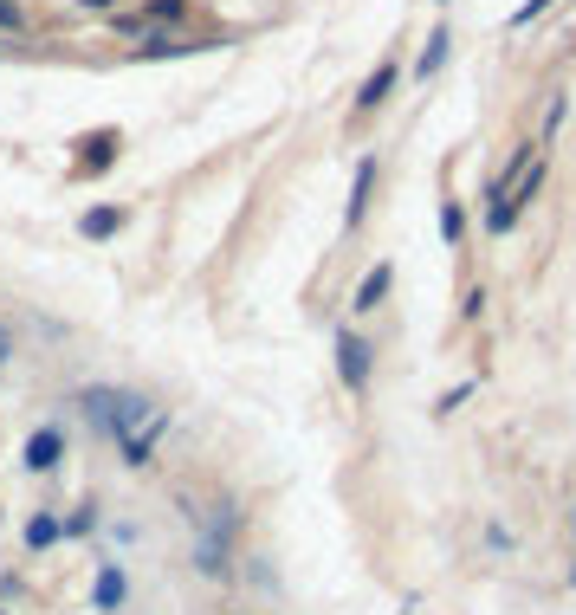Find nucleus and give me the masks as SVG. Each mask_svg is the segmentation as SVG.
<instances>
[{
  "label": "nucleus",
  "mask_w": 576,
  "mask_h": 615,
  "mask_svg": "<svg viewBox=\"0 0 576 615\" xmlns=\"http://www.w3.org/2000/svg\"><path fill=\"white\" fill-rule=\"evenodd\" d=\"M389 91H395V65H376V72H369V85H363V98H356V111H376Z\"/></svg>",
  "instance_id": "423d86ee"
},
{
  "label": "nucleus",
  "mask_w": 576,
  "mask_h": 615,
  "mask_svg": "<svg viewBox=\"0 0 576 615\" xmlns=\"http://www.w3.org/2000/svg\"><path fill=\"white\" fill-rule=\"evenodd\" d=\"M538 182H544V156H531L525 169H518L512 182H505V195H499V201H492V208H486V227H492V234H512V221H518V214L531 208V195H538Z\"/></svg>",
  "instance_id": "f03ea898"
},
{
  "label": "nucleus",
  "mask_w": 576,
  "mask_h": 615,
  "mask_svg": "<svg viewBox=\"0 0 576 615\" xmlns=\"http://www.w3.org/2000/svg\"><path fill=\"white\" fill-rule=\"evenodd\" d=\"M13 357V344H7V331H0V363H7Z\"/></svg>",
  "instance_id": "4468645a"
},
{
  "label": "nucleus",
  "mask_w": 576,
  "mask_h": 615,
  "mask_svg": "<svg viewBox=\"0 0 576 615\" xmlns=\"http://www.w3.org/2000/svg\"><path fill=\"white\" fill-rule=\"evenodd\" d=\"M52 538H59V518H33V525H26V544H33V551H46Z\"/></svg>",
  "instance_id": "9b49d317"
},
{
  "label": "nucleus",
  "mask_w": 576,
  "mask_h": 615,
  "mask_svg": "<svg viewBox=\"0 0 576 615\" xmlns=\"http://www.w3.org/2000/svg\"><path fill=\"white\" fill-rule=\"evenodd\" d=\"M544 7H551V0H525V7H518V13H512V26H531V20H538V13H544Z\"/></svg>",
  "instance_id": "f8f14e48"
},
{
  "label": "nucleus",
  "mask_w": 576,
  "mask_h": 615,
  "mask_svg": "<svg viewBox=\"0 0 576 615\" xmlns=\"http://www.w3.org/2000/svg\"><path fill=\"white\" fill-rule=\"evenodd\" d=\"M117 227H123L117 208H91V214H85V240H104V234H117Z\"/></svg>",
  "instance_id": "9d476101"
},
{
  "label": "nucleus",
  "mask_w": 576,
  "mask_h": 615,
  "mask_svg": "<svg viewBox=\"0 0 576 615\" xmlns=\"http://www.w3.org/2000/svg\"><path fill=\"white\" fill-rule=\"evenodd\" d=\"M85 408L117 441V454L130 460V467H149V460H156V441L169 434V408H156L136 389H85Z\"/></svg>",
  "instance_id": "f257e3e1"
},
{
  "label": "nucleus",
  "mask_w": 576,
  "mask_h": 615,
  "mask_svg": "<svg viewBox=\"0 0 576 615\" xmlns=\"http://www.w3.org/2000/svg\"><path fill=\"white\" fill-rule=\"evenodd\" d=\"M460 227H466V214H460V208H447V214H441V234H447V240H460Z\"/></svg>",
  "instance_id": "ddd939ff"
},
{
  "label": "nucleus",
  "mask_w": 576,
  "mask_h": 615,
  "mask_svg": "<svg viewBox=\"0 0 576 615\" xmlns=\"http://www.w3.org/2000/svg\"><path fill=\"white\" fill-rule=\"evenodd\" d=\"M78 7H117V0H78Z\"/></svg>",
  "instance_id": "2eb2a0df"
},
{
  "label": "nucleus",
  "mask_w": 576,
  "mask_h": 615,
  "mask_svg": "<svg viewBox=\"0 0 576 615\" xmlns=\"http://www.w3.org/2000/svg\"><path fill=\"white\" fill-rule=\"evenodd\" d=\"M59 454H65V434L59 428H39L33 441H26V467H33V473H52V467H59Z\"/></svg>",
  "instance_id": "20e7f679"
},
{
  "label": "nucleus",
  "mask_w": 576,
  "mask_h": 615,
  "mask_svg": "<svg viewBox=\"0 0 576 615\" xmlns=\"http://www.w3.org/2000/svg\"><path fill=\"white\" fill-rule=\"evenodd\" d=\"M447 46H454V39H447V33H434V39H428V46H421V59H415V72H421V78H434V72H441V65H447Z\"/></svg>",
  "instance_id": "6e6552de"
},
{
  "label": "nucleus",
  "mask_w": 576,
  "mask_h": 615,
  "mask_svg": "<svg viewBox=\"0 0 576 615\" xmlns=\"http://www.w3.org/2000/svg\"><path fill=\"white\" fill-rule=\"evenodd\" d=\"M389 279H395L389 266H376V272H369V279L356 285V311H376V305H382V292H389Z\"/></svg>",
  "instance_id": "0eeeda50"
},
{
  "label": "nucleus",
  "mask_w": 576,
  "mask_h": 615,
  "mask_svg": "<svg viewBox=\"0 0 576 615\" xmlns=\"http://www.w3.org/2000/svg\"><path fill=\"white\" fill-rule=\"evenodd\" d=\"M570 583H576V570H570Z\"/></svg>",
  "instance_id": "f3484780"
},
{
  "label": "nucleus",
  "mask_w": 576,
  "mask_h": 615,
  "mask_svg": "<svg viewBox=\"0 0 576 615\" xmlns=\"http://www.w3.org/2000/svg\"><path fill=\"white\" fill-rule=\"evenodd\" d=\"M117 603H123V570L104 564L98 570V609H117Z\"/></svg>",
  "instance_id": "1a4fd4ad"
},
{
  "label": "nucleus",
  "mask_w": 576,
  "mask_h": 615,
  "mask_svg": "<svg viewBox=\"0 0 576 615\" xmlns=\"http://www.w3.org/2000/svg\"><path fill=\"white\" fill-rule=\"evenodd\" d=\"M369 188H376V162H356V182H350L344 227H363V214H369Z\"/></svg>",
  "instance_id": "39448f33"
},
{
  "label": "nucleus",
  "mask_w": 576,
  "mask_h": 615,
  "mask_svg": "<svg viewBox=\"0 0 576 615\" xmlns=\"http://www.w3.org/2000/svg\"><path fill=\"white\" fill-rule=\"evenodd\" d=\"M337 369H344V389L350 395L369 389V344L356 331H337Z\"/></svg>",
  "instance_id": "7ed1b4c3"
},
{
  "label": "nucleus",
  "mask_w": 576,
  "mask_h": 615,
  "mask_svg": "<svg viewBox=\"0 0 576 615\" xmlns=\"http://www.w3.org/2000/svg\"><path fill=\"white\" fill-rule=\"evenodd\" d=\"M570 525H576V512H570Z\"/></svg>",
  "instance_id": "dca6fc26"
}]
</instances>
